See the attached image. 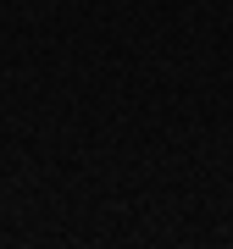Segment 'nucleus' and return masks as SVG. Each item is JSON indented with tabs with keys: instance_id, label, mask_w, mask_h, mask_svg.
<instances>
[]
</instances>
